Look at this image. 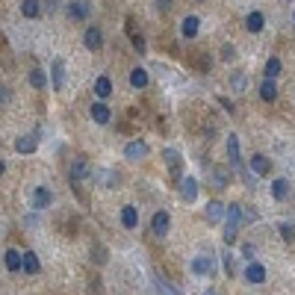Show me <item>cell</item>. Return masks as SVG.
Segmentation results:
<instances>
[{"label":"cell","mask_w":295,"mask_h":295,"mask_svg":"<svg viewBox=\"0 0 295 295\" xmlns=\"http://www.w3.org/2000/svg\"><path fill=\"white\" fill-rule=\"evenodd\" d=\"M212 180H215V186H227L230 171H227V168H212Z\"/></svg>","instance_id":"31"},{"label":"cell","mask_w":295,"mask_h":295,"mask_svg":"<svg viewBox=\"0 0 295 295\" xmlns=\"http://www.w3.org/2000/svg\"><path fill=\"white\" fill-rule=\"evenodd\" d=\"M94 97H97V101H106V97H109V94H112V80H109V77H106V74H101V77H97V80H94Z\"/></svg>","instance_id":"12"},{"label":"cell","mask_w":295,"mask_h":295,"mask_svg":"<svg viewBox=\"0 0 295 295\" xmlns=\"http://www.w3.org/2000/svg\"><path fill=\"white\" fill-rule=\"evenodd\" d=\"M50 204H53V192L47 186H35L33 189V207L35 210H47Z\"/></svg>","instance_id":"4"},{"label":"cell","mask_w":295,"mask_h":295,"mask_svg":"<svg viewBox=\"0 0 295 295\" xmlns=\"http://www.w3.org/2000/svg\"><path fill=\"white\" fill-rule=\"evenodd\" d=\"M292 21H295V15H292Z\"/></svg>","instance_id":"41"},{"label":"cell","mask_w":295,"mask_h":295,"mask_svg":"<svg viewBox=\"0 0 295 295\" xmlns=\"http://www.w3.org/2000/svg\"><path fill=\"white\" fill-rule=\"evenodd\" d=\"M12 94H9V89L6 86H0V101H3V106H6V101H9Z\"/></svg>","instance_id":"37"},{"label":"cell","mask_w":295,"mask_h":295,"mask_svg":"<svg viewBox=\"0 0 295 295\" xmlns=\"http://www.w3.org/2000/svg\"><path fill=\"white\" fill-rule=\"evenodd\" d=\"M245 27H248V33H263V27H266V15L263 12H248L245 15Z\"/></svg>","instance_id":"14"},{"label":"cell","mask_w":295,"mask_h":295,"mask_svg":"<svg viewBox=\"0 0 295 295\" xmlns=\"http://www.w3.org/2000/svg\"><path fill=\"white\" fill-rule=\"evenodd\" d=\"M224 212H227V207H224V204H219V201H210V204H207V222H222L224 219Z\"/></svg>","instance_id":"20"},{"label":"cell","mask_w":295,"mask_h":295,"mask_svg":"<svg viewBox=\"0 0 295 295\" xmlns=\"http://www.w3.org/2000/svg\"><path fill=\"white\" fill-rule=\"evenodd\" d=\"M227 160L233 168H242V153H239V136H227Z\"/></svg>","instance_id":"9"},{"label":"cell","mask_w":295,"mask_h":295,"mask_svg":"<svg viewBox=\"0 0 295 295\" xmlns=\"http://www.w3.org/2000/svg\"><path fill=\"white\" fill-rule=\"evenodd\" d=\"M86 174H89V165H86V160H83V156H77V160L71 163V180L77 183V180H83Z\"/></svg>","instance_id":"23"},{"label":"cell","mask_w":295,"mask_h":295,"mask_svg":"<svg viewBox=\"0 0 295 295\" xmlns=\"http://www.w3.org/2000/svg\"><path fill=\"white\" fill-rule=\"evenodd\" d=\"M242 257H245L248 263L254 260V245H251V242H245V245H242Z\"/></svg>","instance_id":"35"},{"label":"cell","mask_w":295,"mask_h":295,"mask_svg":"<svg viewBox=\"0 0 295 295\" xmlns=\"http://www.w3.org/2000/svg\"><path fill=\"white\" fill-rule=\"evenodd\" d=\"M89 3H86V0H71L68 3V18L71 21H86V18H89Z\"/></svg>","instance_id":"7"},{"label":"cell","mask_w":295,"mask_h":295,"mask_svg":"<svg viewBox=\"0 0 295 295\" xmlns=\"http://www.w3.org/2000/svg\"><path fill=\"white\" fill-rule=\"evenodd\" d=\"M245 86H248V77L242 74V71H233V74H230V89H233L236 94H242L245 92Z\"/></svg>","instance_id":"28"},{"label":"cell","mask_w":295,"mask_h":295,"mask_svg":"<svg viewBox=\"0 0 295 295\" xmlns=\"http://www.w3.org/2000/svg\"><path fill=\"white\" fill-rule=\"evenodd\" d=\"M30 86H33V89H45V86H47V77H45V71H42V68L30 71Z\"/></svg>","instance_id":"29"},{"label":"cell","mask_w":295,"mask_h":295,"mask_svg":"<svg viewBox=\"0 0 295 295\" xmlns=\"http://www.w3.org/2000/svg\"><path fill=\"white\" fill-rule=\"evenodd\" d=\"M121 224L130 227V230L139 224V212H136V207H124V210H121Z\"/></svg>","instance_id":"27"},{"label":"cell","mask_w":295,"mask_h":295,"mask_svg":"<svg viewBox=\"0 0 295 295\" xmlns=\"http://www.w3.org/2000/svg\"><path fill=\"white\" fill-rule=\"evenodd\" d=\"M130 86H133V89H145V86H148V71L133 68L130 71Z\"/></svg>","instance_id":"25"},{"label":"cell","mask_w":295,"mask_h":295,"mask_svg":"<svg viewBox=\"0 0 295 295\" xmlns=\"http://www.w3.org/2000/svg\"><path fill=\"white\" fill-rule=\"evenodd\" d=\"M38 148V136L35 133H27V136H18L15 139V151L18 153H33Z\"/></svg>","instance_id":"11"},{"label":"cell","mask_w":295,"mask_h":295,"mask_svg":"<svg viewBox=\"0 0 295 295\" xmlns=\"http://www.w3.org/2000/svg\"><path fill=\"white\" fill-rule=\"evenodd\" d=\"M278 230H281V239H283V242H292V239H295V230L289 227V224H278Z\"/></svg>","instance_id":"33"},{"label":"cell","mask_w":295,"mask_h":295,"mask_svg":"<svg viewBox=\"0 0 295 295\" xmlns=\"http://www.w3.org/2000/svg\"><path fill=\"white\" fill-rule=\"evenodd\" d=\"M212 269H215V263H212L210 257H195L192 260V271H195V274H210Z\"/></svg>","instance_id":"21"},{"label":"cell","mask_w":295,"mask_h":295,"mask_svg":"<svg viewBox=\"0 0 295 295\" xmlns=\"http://www.w3.org/2000/svg\"><path fill=\"white\" fill-rule=\"evenodd\" d=\"M204 295H215V292H212V289H207V292H204Z\"/></svg>","instance_id":"40"},{"label":"cell","mask_w":295,"mask_h":295,"mask_svg":"<svg viewBox=\"0 0 295 295\" xmlns=\"http://www.w3.org/2000/svg\"><path fill=\"white\" fill-rule=\"evenodd\" d=\"M130 33H133V47H136V53H145V38H142V35L136 33L133 21H130Z\"/></svg>","instance_id":"32"},{"label":"cell","mask_w":295,"mask_h":295,"mask_svg":"<svg viewBox=\"0 0 295 295\" xmlns=\"http://www.w3.org/2000/svg\"><path fill=\"white\" fill-rule=\"evenodd\" d=\"M242 278H245L248 283H263V281H266V266L257 263V260H251V263H248V269L242 271Z\"/></svg>","instance_id":"3"},{"label":"cell","mask_w":295,"mask_h":295,"mask_svg":"<svg viewBox=\"0 0 295 295\" xmlns=\"http://www.w3.org/2000/svg\"><path fill=\"white\" fill-rule=\"evenodd\" d=\"M89 112H92V121H94V124H109V118H112V109H109L104 101L92 104V109H89Z\"/></svg>","instance_id":"10"},{"label":"cell","mask_w":295,"mask_h":295,"mask_svg":"<svg viewBox=\"0 0 295 295\" xmlns=\"http://www.w3.org/2000/svg\"><path fill=\"white\" fill-rule=\"evenodd\" d=\"M83 45H86V50H101V47H104V33H101V27H89L86 35H83Z\"/></svg>","instance_id":"5"},{"label":"cell","mask_w":295,"mask_h":295,"mask_svg":"<svg viewBox=\"0 0 295 295\" xmlns=\"http://www.w3.org/2000/svg\"><path fill=\"white\" fill-rule=\"evenodd\" d=\"M201 30V18L198 15H186L183 18V38H195Z\"/></svg>","instance_id":"18"},{"label":"cell","mask_w":295,"mask_h":295,"mask_svg":"<svg viewBox=\"0 0 295 295\" xmlns=\"http://www.w3.org/2000/svg\"><path fill=\"white\" fill-rule=\"evenodd\" d=\"M124 156H127V160H142V156H148V145L139 139L127 142V145H124Z\"/></svg>","instance_id":"13"},{"label":"cell","mask_w":295,"mask_h":295,"mask_svg":"<svg viewBox=\"0 0 295 295\" xmlns=\"http://www.w3.org/2000/svg\"><path fill=\"white\" fill-rule=\"evenodd\" d=\"M50 86H53L56 92L65 86V62H62V59H53V65H50Z\"/></svg>","instance_id":"8"},{"label":"cell","mask_w":295,"mask_h":295,"mask_svg":"<svg viewBox=\"0 0 295 295\" xmlns=\"http://www.w3.org/2000/svg\"><path fill=\"white\" fill-rule=\"evenodd\" d=\"M151 283H153V289H156V295H180V292L174 289V286H168V283H165L163 274H153Z\"/></svg>","instance_id":"22"},{"label":"cell","mask_w":295,"mask_h":295,"mask_svg":"<svg viewBox=\"0 0 295 295\" xmlns=\"http://www.w3.org/2000/svg\"><path fill=\"white\" fill-rule=\"evenodd\" d=\"M180 195H183V201H195L198 198V180L195 177H183L180 180Z\"/></svg>","instance_id":"15"},{"label":"cell","mask_w":295,"mask_h":295,"mask_svg":"<svg viewBox=\"0 0 295 295\" xmlns=\"http://www.w3.org/2000/svg\"><path fill=\"white\" fill-rule=\"evenodd\" d=\"M3 266H6V271H24V254L21 251H15V248H6Z\"/></svg>","instance_id":"6"},{"label":"cell","mask_w":295,"mask_h":295,"mask_svg":"<svg viewBox=\"0 0 295 295\" xmlns=\"http://www.w3.org/2000/svg\"><path fill=\"white\" fill-rule=\"evenodd\" d=\"M38 269H42L38 257H35L33 251H24V271H27V274H38Z\"/></svg>","instance_id":"26"},{"label":"cell","mask_w":295,"mask_h":295,"mask_svg":"<svg viewBox=\"0 0 295 295\" xmlns=\"http://www.w3.org/2000/svg\"><path fill=\"white\" fill-rule=\"evenodd\" d=\"M260 97H263L266 104L278 101V86H274V80H271V77H266V80L260 83Z\"/></svg>","instance_id":"17"},{"label":"cell","mask_w":295,"mask_h":295,"mask_svg":"<svg viewBox=\"0 0 295 295\" xmlns=\"http://www.w3.org/2000/svg\"><path fill=\"white\" fill-rule=\"evenodd\" d=\"M219 104H222L224 109H227V112H233V104H230V101H227V97H219Z\"/></svg>","instance_id":"39"},{"label":"cell","mask_w":295,"mask_h":295,"mask_svg":"<svg viewBox=\"0 0 295 295\" xmlns=\"http://www.w3.org/2000/svg\"><path fill=\"white\" fill-rule=\"evenodd\" d=\"M242 222V204H230L227 207V227H224V242H236V230Z\"/></svg>","instance_id":"1"},{"label":"cell","mask_w":295,"mask_h":295,"mask_svg":"<svg viewBox=\"0 0 295 295\" xmlns=\"http://www.w3.org/2000/svg\"><path fill=\"white\" fill-rule=\"evenodd\" d=\"M151 230H153V236H160L163 239L168 230H171V215L165 210H160V212H153V219H151Z\"/></svg>","instance_id":"2"},{"label":"cell","mask_w":295,"mask_h":295,"mask_svg":"<svg viewBox=\"0 0 295 295\" xmlns=\"http://www.w3.org/2000/svg\"><path fill=\"white\" fill-rule=\"evenodd\" d=\"M165 163L171 165V168H177V163H180V153H177V151H171V148H168V151H165Z\"/></svg>","instance_id":"34"},{"label":"cell","mask_w":295,"mask_h":295,"mask_svg":"<svg viewBox=\"0 0 295 295\" xmlns=\"http://www.w3.org/2000/svg\"><path fill=\"white\" fill-rule=\"evenodd\" d=\"M271 198H274V201H286V198H289V180H286V177H278V180L271 183Z\"/></svg>","instance_id":"16"},{"label":"cell","mask_w":295,"mask_h":295,"mask_svg":"<svg viewBox=\"0 0 295 295\" xmlns=\"http://www.w3.org/2000/svg\"><path fill=\"white\" fill-rule=\"evenodd\" d=\"M171 3H174V0H156V6H160V9H171Z\"/></svg>","instance_id":"38"},{"label":"cell","mask_w":295,"mask_h":295,"mask_svg":"<svg viewBox=\"0 0 295 295\" xmlns=\"http://www.w3.org/2000/svg\"><path fill=\"white\" fill-rule=\"evenodd\" d=\"M38 12H42V0H21L24 18H38Z\"/></svg>","instance_id":"24"},{"label":"cell","mask_w":295,"mask_h":295,"mask_svg":"<svg viewBox=\"0 0 295 295\" xmlns=\"http://www.w3.org/2000/svg\"><path fill=\"white\" fill-rule=\"evenodd\" d=\"M281 68H283V65H281V59H278V56L266 59V77H271V80H274V77L281 74Z\"/></svg>","instance_id":"30"},{"label":"cell","mask_w":295,"mask_h":295,"mask_svg":"<svg viewBox=\"0 0 295 295\" xmlns=\"http://www.w3.org/2000/svg\"><path fill=\"white\" fill-rule=\"evenodd\" d=\"M94 263H106V251H104V248H94Z\"/></svg>","instance_id":"36"},{"label":"cell","mask_w":295,"mask_h":295,"mask_svg":"<svg viewBox=\"0 0 295 295\" xmlns=\"http://www.w3.org/2000/svg\"><path fill=\"white\" fill-rule=\"evenodd\" d=\"M251 171H254V174H260V177H266L271 171V163L263 156V153H257V156H251Z\"/></svg>","instance_id":"19"}]
</instances>
